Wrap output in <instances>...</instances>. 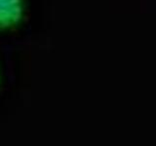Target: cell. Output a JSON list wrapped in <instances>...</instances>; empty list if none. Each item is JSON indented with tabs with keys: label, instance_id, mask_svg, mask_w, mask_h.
Instances as JSON below:
<instances>
[{
	"label": "cell",
	"instance_id": "6da1fadb",
	"mask_svg": "<svg viewBox=\"0 0 156 146\" xmlns=\"http://www.w3.org/2000/svg\"><path fill=\"white\" fill-rule=\"evenodd\" d=\"M23 17V0H0V30L16 26Z\"/></svg>",
	"mask_w": 156,
	"mask_h": 146
}]
</instances>
